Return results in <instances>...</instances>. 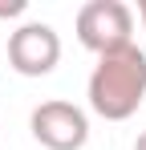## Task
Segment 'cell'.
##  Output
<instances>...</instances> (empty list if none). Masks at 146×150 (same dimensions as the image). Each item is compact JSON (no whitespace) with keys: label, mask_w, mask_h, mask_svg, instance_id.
Instances as JSON below:
<instances>
[{"label":"cell","mask_w":146,"mask_h":150,"mask_svg":"<svg viewBox=\"0 0 146 150\" xmlns=\"http://www.w3.org/2000/svg\"><path fill=\"white\" fill-rule=\"evenodd\" d=\"M146 101V53L126 45L118 53L97 57L89 73V110L106 122H126Z\"/></svg>","instance_id":"1"},{"label":"cell","mask_w":146,"mask_h":150,"mask_svg":"<svg viewBox=\"0 0 146 150\" xmlns=\"http://www.w3.org/2000/svg\"><path fill=\"white\" fill-rule=\"evenodd\" d=\"M77 41L89 53L106 57L134 45V12L122 0H89L77 8Z\"/></svg>","instance_id":"2"},{"label":"cell","mask_w":146,"mask_h":150,"mask_svg":"<svg viewBox=\"0 0 146 150\" xmlns=\"http://www.w3.org/2000/svg\"><path fill=\"white\" fill-rule=\"evenodd\" d=\"M28 130H33V138L45 150H81L89 142V118H85V110L73 105V101H61V98L41 101L33 110V118H28Z\"/></svg>","instance_id":"3"},{"label":"cell","mask_w":146,"mask_h":150,"mask_svg":"<svg viewBox=\"0 0 146 150\" xmlns=\"http://www.w3.org/2000/svg\"><path fill=\"white\" fill-rule=\"evenodd\" d=\"M61 61V37L45 21H24L8 37V65L21 77H45Z\"/></svg>","instance_id":"4"},{"label":"cell","mask_w":146,"mask_h":150,"mask_svg":"<svg viewBox=\"0 0 146 150\" xmlns=\"http://www.w3.org/2000/svg\"><path fill=\"white\" fill-rule=\"evenodd\" d=\"M24 12V0H0V16H21Z\"/></svg>","instance_id":"5"},{"label":"cell","mask_w":146,"mask_h":150,"mask_svg":"<svg viewBox=\"0 0 146 150\" xmlns=\"http://www.w3.org/2000/svg\"><path fill=\"white\" fill-rule=\"evenodd\" d=\"M134 150H146V130L138 134V142H134Z\"/></svg>","instance_id":"6"},{"label":"cell","mask_w":146,"mask_h":150,"mask_svg":"<svg viewBox=\"0 0 146 150\" xmlns=\"http://www.w3.org/2000/svg\"><path fill=\"white\" fill-rule=\"evenodd\" d=\"M138 16H142V28H146V0L138 4Z\"/></svg>","instance_id":"7"}]
</instances>
